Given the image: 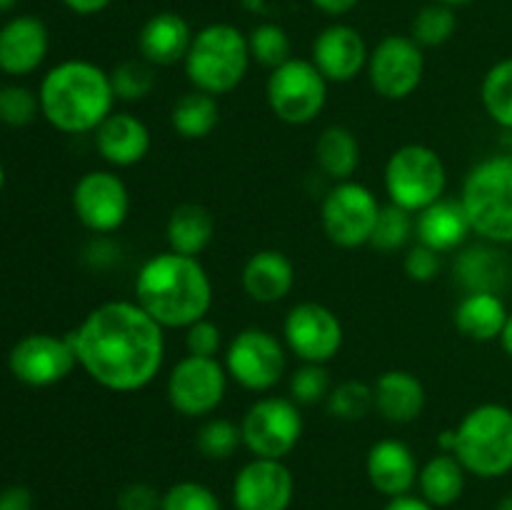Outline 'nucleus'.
Wrapping results in <instances>:
<instances>
[{
  "label": "nucleus",
  "instance_id": "423d86ee",
  "mask_svg": "<svg viewBox=\"0 0 512 510\" xmlns=\"http://www.w3.org/2000/svg\"><path fill=\"white\" fill-rule=\"evenodd\" d=\"M455 458L468 475L503 478L512 470V408L503 403L475 405L455 428Z\"/></svg>",
  "mask_w": 512,
  "mask_h": 510
},
{
  "label": "nucleus",
  "instance_id": "7c9ffc66",
  "mask_svg": "<svg viewBox=\"0 0 512 510\" xmlns=\"http://www.w3.org/2000/svg\"><path fill=\"white\" fill-rule=\"evenodd\" d=\"M220 123V105L215 95L203 90H188L180 95L170 110V125L183 140H203L213 135Z\"/></svg>",
  "mask_w": 512,
  "mask_h": 510
},
{
  "label": "nucleus",
  "instance_id": "412c9836",
  "mask_svg": "<svg viewBox=\"0 0 512 510\" xmlns=\"http://www.w3.org/2000/svg\"><path fill=\"white\" fill-rule=\"evenodd\" d=\"M50 50L48 28L35 15H18L0 28V70L30 75L45 63Z\"/></svg>",
  "mask_w": 512,
  "mask_h": 510
},
{
  "label": "nucleus",
  "instance_id": "473e14b6",
  "mask_svg": "<svg viewBox=\"0 0 512 510\" xmlns=\"http://www.w3.org/2000/svg\"><path fill=\"white\" fill-rule=\"evenodd\" d=\"M458 30V18L450 5L430 3L418 10V15L410 23V38L420 45V48H440L448 43Z\"/></svg>",
  "mask_w": 512,
  "mask_h": 510
},
{
  "label": "nucleus",
  "instance_id": "39448f33",
  "mask_svg": "<svg viewBox=\"0 0 512 510\" xmlns=\"http://www.w3.org/2000/svg\"><path fill=\"white\" fill-rule=\"evenodd\" d=\"M250 63L248 35L230 23H210L193 35L183 68L195 90L220 98L243 83Z\"/></svg>",
  "mask_w": 512,
  "mask_h": 510
},
{
  "label": "nucleus",
  "instance_id": "3c124183",
  "mask_svg": "<svg viewBox=\"0 0 512 510\" xmlns=\"http://www.w3.org/2000/svg\"><path fill=\"white\" fill-rule=\"evenodd\" d=\"M438 448H440V453H453L455 450V428L443 430V433L438 435Z\"/></svg>",
  "mask_w": 512,
  "mask_h": 510
},
{
  "label": "nucleus",
  "instance_id": "b1692460",
  "mask_svg": "<svg viewBox=\"0 0 512 510\" xmlns=\"http://www.w3.org/2000/svg\"><path fill=\"white\" fill-rule=\"evenodd\" d=\"M375 413L393 425H408L423 415L428 393L423 380L403 368L385 370L373 383Z\"/></svg>",
  "mask_w": 512,
  "mask_h": 510
},
{
  "label": "nucleus",
  "instance_id": "8fccbe9b",
  "mask_svg": "<svg viewBox=\"0 0 512 510\" xmlns=\"http://www.w3.org/2000/svg\"><path fill=\"white\" fill-rule=\"evenodd\" d=\"M498 340H500V345H503L505 355L512 358V313H508V320H505V328H503V333H500Z\"/></svg>",
  "mask_w": 512,
  "mask_h": 510
},
{
  "label": "nucleus",
  "instance_id": "72a5a7b5",
  "mask_svg": "<svg viewBox=\"0 0 512 510\" xmlns=\"http://www.w3.org/2000/svg\"><path fill=\"white\" fill-rule=\"evenodd\" d=\"M195 448H198V453L208 460L233 458V455L238 453V448H243V433H240V425L228 418L210 415V418H205L203 425L198 428V435H195Z\"/></svg>",
  "mask_w": 512,
  "mask_h": 510
},
{
  "label": "nucleus",
  "instance_id": "a878e982",
  "mask_svg": "<svg viewBox=\"0 0 512 510\" xmlns=\"http://www.w3.org/2000/svg\"><path fill=\"white\" fill-rule=\"evenodd\" d=\"M455 278L465 293H503L512 278L510 258L503 253V245L483 240L468 245L455 258Z\"/></svg>",
  "mask_w": 512,
  "mask_h": 510
},
{
  "label": "nucleus",
  "instance_id": "a211bd4d",
  "mask_svg": "<svg viewBox=\"0 0 512 510\" xmlns=\"http://www.w3.org/2000/svg\"><path fill=\"white\" fill-rule=\"evenodd\" d=\"M370 48L353 25L335 23L320 30L313 40L310 60L328 83H350L368 68Z\"/></svg>",
  "mask_w": 512,
  "mask_h": 510
},
{
  "label": "nucleus",
  "instance_id": "c9c22d12",
  "mask_svg": "<svg viewBox=\"0 0 512 510\" xmlns=\"http://www.w3.org/2000/svg\"><path fill=\"white\" fill-rule=\"evenodd\" d=\"M325 405H328V413L333 418L345 420V423L363 420L365 415L375 410L373 385L363 383V380H343V383L333 385Z\"/></svg>",
  "mask_w": 512,
  "mask_h": 510
},
{
  "label": "nucleus",
  "instance_id": "cd10ccee",
  "mask_svg": "<svg viewBox=\"0 0 512 510\" xmlns=\"http://www.w3.org/2000/svg\"><path fill=\"white\" fill-rule=\"evenodd\" d=\"M465 483H468V470L453 453H438L420 465V498L433 505L435 510L458 503L465 493Z\"/></svg>",
  "mask_w": 512,
  "mask_h": 510
},
{
  "label": "nucleus",
  "instance_id": "ddd939ff",
  "mask_svg": "<svg viewBox=\"0 0 512 510\" xmlns=\"http://www.w3.org/2000/svg\"><path fill=\"white\" fill-rule=\"evenodd\" d=\"M283 343L300 363L328 365L343 350L345 330L328 305L305 300L285 315Z\"/></svg>",
  "mask_w": 512,
  "mask_h": 510
},
{
  "label": "nucleus",
  "instance_id": "f257e3e1",
  "mask_svg": "<svg viewBox=\"0 0 512 510\" xmlns=\"http://www.w3.org/2000/svg\"><path fill=\"white\" fill-rule=\"evenodd\" d=\"M68 335L78 368L110 393H138L163 370L165 328L135 300L95 305Z\"/></svg>",
  "mask_w": 512,
  "mask_h": 510
},
{
  "label": "nucleus",
  "instance_id": "a19ab883",
  "mask_svg": "<svg viewBox=\"0 0 512 510\" xmlns=\"http://www.w3.org/2000/svg\"><path fill=\"white\" fill-rule=\"evenodd\" d=\"M40 113V98L25 85H5L0 88V123L10 128L30 125Z\"/></svg>",
  "mask_w": 512,
  "mask_h": 510
},
{
  "label": "nucleus",
  "instance_id": "c03bdc74",
  "mask_svg": "<svg viewBox=\"0 0 512 510\" xmlns=\"http://www.w3.org/2000/svg\"><path fill=\"white\" fill-rule=\"evenodd\" d=\"M118 510H160L163 505V493L155 485L135 480L120 488L118 498H115Z\"/></svg>",
  "mask_w": 512,
  "mask_h": 510
},
{
  "label": "nucleus",
  "instance_id": "393cba45",
  "mask_svg": "<svg viewBox=\"0 0 512 510\" xmlns=\"http://www.w3.org/2000/svg\"><path fill=\"white\" fill-rule=\"evenodd\" d=\"M470 220L460 198H440L415 215V238L420 245H428L435 253H455L468 243Z\"/></svg>",
  "mask_w": 512,
  "mask_h": 510
},
{
  "label": "nucleus",
  "instance_id": "e433bc0d",
  "mask_svg": "<svg viewBox=\"0 0 512 510\" xmlns=\"http://www.w3.org/2000/svg\"><path fill=\"white\" fill-rule=\"evenodd\" d=\"M413 235H415V215L408 213V210L398 208V205L388 203L380 208L378 225H375L370 245H373L375 250H383V253H395V250L405 248Z\"/></svg>",
  "mask_w": 512,
  "mask_h": 510
},
{
  "label": "nucleus",
  "instance_id": "4be33fe9",
  "mask_svg": "<svg viewBox=\"0 0 512 510\" xmlns=\"http://www.w3.org/2000/svg\"><path fill=\"white\" fill-rule=\"evenodd\" d=\"M245 295L255 303L273 305L288 298L295 288V265L283 250H255L240 273Z\"/></svg>",
  "mask_w": 512,
  "mask_h": 510
},
{
  "label": "nucleus",
  "instance_id": "79ce46f5",
  "mask_svg": "<svg viewBox=\"0 0 512 510\" xmlns=\"http://www.w3.org/2000/svg\"><path fill=\"white\" fill-rule=\"evenodd\" d=\"M220 348H223V333L210 318H203L190 325V328H185V350H188V355L218 358Z\"/></svg>",
  "mask_w": 512,
  "mask_h": 510
},
{
  "label": "nucleus",
  "instance_id": "f3484780",
  "mask_svg": "<svg viewBox=\"0 0 512 510\" xmlns=\"http://www.w3.org/2000/svg\"><path fill=\"white\" fill-rule=\"evenodd\" d=\"M235 510H288L295 498L293 470L285 460L250 458L233 478Z\"/></svg>",
  "mask_w": 512,
  "mask_h": 510
},
{
  "label": "nucleus",
  "instance_id": "49530a36",
  "mask_svg": "<svg viewBox=\"0 0 512 510\" xmlns=\"http://www.w3.org/2000/svg\"><path fill=\"white\" fill-rule=\"evenodd\" d=\"M60 3L75 15H98L103 13L113 0H60Z\"/></svg>",
  "mask_w": 512,
  "mask_h": 510
},
{
  "label": "nucleus",
  "instance_id": "4c0bfd02",
  "mask_svg": "<svg viewBox=\"0 0 512 510\" xmlns=\"http://www.w3.org/2000/svg\"><path fill=\"white\" fill-rule=\"evenodd\" d=\"M110 83H113L115 98L123 103H138L155 90V68L143 58L123 60L110 70Z\"/></svg>",
  "mask_w": 512,
  "mask_h": 510
},
{
  "label": "nucleus",
  "instance_id": "c756f323",
  "mask_svg": "<svg viewBox=\"0 0 512 510\" xmlns=\"http://www.w3.org/2000/svg\"><path fill=\"white\" fill-rule=\"evenodd\" d=\"M360 143L345 125H328L315 140V163L333 183L353 180L360 168Z\"/></svg>",
  "mask_w": 512,
  "mask_h": 510
},
{
  "label": "nucleus",
  "instance_id": "aec40b11",
  "mask_svg": "<svg viewBox=\"0 0 512 510\" xmlns=\"http://www.w3.org/2000/svg\"><path fill=\"white\" fill-rule=\"evenodd\" d=\"M95 150L110 168H133L150 153V130L138 115L128 110H113L93 133Z\"/></svg>",
  "mask_w": 512,
  "mask_h": 510
},
{
  "label": "nucleus",
  "instance_id": "a18cd8bd",
  "mask_svg": "<svg viewBox=\"0 0 512 510\" xmlns=\"http://www.w3.org/2000/svg\"><path fill=\"white\" fill-rule=\"evenodd\" d=\"M0 510H33V493L23 485H8L0 490Z\"/></svg>",
  "mask_w": 512,
  "mask_h": 510
},
{
  "label": "nucleus",
  "instance_id": "de8ad7c7",
  "mask_svg": "<svg viewBox=\"0 0 512 510\" xmlns=\"http://www.w3.org/2000/svg\"><path fill=\"white\" fill-rule=\"evenodd\" d=\"M320 13L330 15V18H340V15H348L350 10H355V5L360 0H310Z\"/></svg>",
  "mask_w": 512,
  "mask_h": 510
},
{
  "label": "nucleus",
  "instance_id": "58836bf2",
  "mask_svg": "<svg viewBox=\"0 0 512 510\" xmlns=\"http://www.w3.org/2000/svg\"><path fill=\"white\" fill-rule=\"evenodd\" d=\"M288 390H290V400H295L298 405L325 403L330 390H333V380H330L328 365L300 363V368H295L293 373H290Z\"/></svg>",
  "mask_w": 512,
  "mask_h": 510
},
{
  "label": "nucleus",
  "instance_id": "6e6552de",
  "mask_svg": "<svg viewBox=\"0 0 512 510\" xmlns=\"http://www.w3.org/2000/svg\"><path fill=\"white\" fill-rule=\"evenodd\" d=\"M330 83L313 65V60L290 58L280 68L270 70L265 83L268 108L280 123L310 125L328 103Z\"/></svg>",
  "mask_w": 512,
  "mask_h": 510
},
{
  "label": "nucleus",
  "instance_id": "864d4df0",
  "mask_svg": "<svg viewBox=\"0 0 512 510\" xmlns=\"http://www.w3.org/2000/svg\"><path fill=\"white\" fill-rule=\"evenodd\" d=\"M495 510H512V493H510V495H505V498L500 500L498 508H495Z\"/></svg>",
  "mask_w": 512,
  "mask_h": 510
},
{
  "label": "nucleus",
  "instance_id": "37998d69",
  "mask_svg": "<svg viewBox=\"0 0 512 510\" xmlns=\"http://www.w3.org/2000/svg\"><path fill=\"white\" fill-rule=\"evenodd\" d=\"M443 268V255L435 253L428 245H413L408 248L403 260V270L413 283H433Z\"/></svg>",
  "mask_w": 512,
  "mask_h": 510
},
{
  "label": "nucleus",
  "instance_id": "9b49d317",
  "mask_svg": "<svg viewBox=\"0 0 512 510\" xmlns=\"http://www.w3.org/2000/svg\"><path fill=\"white\" fill-rule=\"evenodd\" d=\"M230 380L248 393H270L288 368V348L265 328H245L225 348Z\"/></svg>",
  "mask_w": 512,
  "mask_h": 510
},
{
  "label": "nucleus",
  "instance_id": "bb28decb",
  "mask_svg": "<svg viewBox=\"0 0 512 510\" xmlns=\"http://www.w3.org/2000/svg\"><path fill=\"white\" fill-rule=\"evenodd\" d=\"M508 313L498 293H465L455 305L453 323L468 340L490 343L500 338Z\"/></svg>",
  "mask_w": 512,
  "mask_h": 510
},
{
  "label": "nucleus",
  "instance_id": "09e8293b",
  "mask_svg": "<svg viewBox=\"0 0 512 510\" xmlns=\"http://www.w3.org/2000/svg\"><path fill=\"white\" fill-rule=\"evenodd\" d=\"M383 510H435V508L430 503H425L420 495L408 493V495H400V498H390L388 503L383 505Z\"/></svg>",
  "mask_w": 512,
  "mask_h": 510
},
{
  "label": "nucleus",
  "instance_id": "ea45409f",
  "mask_svg": "<svg viewBox=\"0 0 512 510\" xmlns=\"http://www.w3.org/2000/svg\"><path fill=\"white\" fill-rule=\"evenodd\" d=\"M160 510H223L218 493L200 480H178L163 493Z\"/></svg>",
  "mask_w": 512,
  "mask_h": 510
},
{
  "label": "nucleus",
  "instance_id": "0eeeda50",
  "mask_svg": "<svg viewBox=\"0 0 512 510\" xmlns=\"http://www.w3.org/2000/svg\"><path fill=\"white\" fill-rule=\"evenodd\" d=\"M388 203L418 215L428 205L445 198L448 168L438 150L423 143H405L390 153L383 170Z\"/></svg>",
  "mask_w": 512,
  "mask_h": 510
},
{
  "label": "nucleus",
  "instance_id": "dca6fc26",
  "mask_svg": "<svg viewBox=\"0 0 512 510\" xmlns=\"http://www.w3.org/2000/svg\"><path fill=\"white\" fill-rule=\"evenodd\" d=\"M8 368L15 380L30 388L58 385L78 368L70 335L33 333L20 338L8 355Z\"/></svg>",
  "mask_w": 512,
  "mask_h": 510
},
{
  "label": "nucleus",
  "instance_id": "1a4fd4ad",
  "mask_svg": "<svg viewBox=\"0 0 512 510\" xmlns=\"http://www.w3.org/2000/svg\"><path fill=\"white\" fill-rule=\"evenodd\" d=\"M300 405L280 395H263L245 410L240 420L243 448L253 458L285 460L303 438Z\"/></svg>",
  "mask_w": 512,
  "mask_h": 510
},
{
  "label": "nucleus",
  "instance_id": "f8f14e48",
  "mask_svg": "<svg viewBox=\"0 0 512 510\" xmlns=\"http://www.w3.org/2000/svg\"><path fill=\"white\" fill-rule=\"evenodd\" d=\"M230 375L218 358H200L185 353L170 368L165 395L170 408L183 418L205 420L223 405Z\"/></svg>",
  "mask_w": 512,
  "mask_h": 510
},
{
  "label": "nucleus",
  "instance_id": "5701e85b",
  "mask_svg": "<svg viewBox=\"0 0 512 510\" xmlns=\"http://www.w3.org/2000/svg\"><path fill=\"white\" fill-rule=\"evenodd\" d=\"M193 35L183 15L170 13V10L150 15L138 33L140 58L148 60L153 68H170V65L183 63Z\"/></svg>",
  "mask_w": 512,
  "mask_h": 510
},
{
  "label": "nucleus",
  "instance_id": "6ab92c4d",
  "mask_svg": "<svg viewBox=\"0 0 512 510\" xmlns=\"http://www.w3.org/2000/svg\"><path fill=\"white\" fill-rule=\"evenodd\" d=\"M418 473L420 463L405 440L383 438L370 445L365 475L375 493L385 495L388 500L413 493V488H418Z\"/></svg>",
  "mask_w": 512,
  "mask_h": 510
},
{
  "label": "nucleus",
  "instance_id": "2eb2a0df",
  "mask_svg": "<svg viewBox=\"0 0 512 510\" xmlns=\"http://www.w3.org/2000/svg\"><path fill=\"white\" fill-rule=\"evenodd\" d=\"M75 218L95 235H110L130 215V190L115 170H88L73 188Z\"/></svg>",
  "mask_w": 512,
  "mask_h": 510
},
{
  "label": "nucleus",
  "instance_id": "5fc2aeb1",
  "mask_svg": "<svg viewBox=\"0 0 512 510\" xmlns=\"http://www.w3.org/2000/svg\"><path fill=\"white\" fill-rule=\"evenodd\" d=\"M15 3H18V0H0V13H8V10H13Z\"/></svg>",
  "mask_w": 512,
  "mask_h": 510
},
{
  "label": "nucleus",
  "instance_id": "f03ea898",
  "mask_svg": "<svg viewBox=\"0 0 512 510\" xmlns=\"http://www.w3.org/2000/svg\"><path fill=\"white\" fill-rule=\"evenodd\" d=\"M135 303L165 330H185L208 318L213 308V280L193 255L173 250L155 253L135 275Z\"/></svg>",
  "mask_w": 512,
  "mask_h": 510
},
{
  "label": "nucleus",
  "instance_id": "2f4dec72",
  "mask_svg": "<svg viewBox=\"0 0 512 510\" xmlns=\"http://www.w3.org/2000/svg\"><path fill=\"white\" fill-rule=\"evenodd\" d=\"M480 100L493 123L512 133V58H503L485 73Z\"/></svg>",
  "mask_w": 512,
  "mask_h": 510
},
{
  "label": "nucleus",
  "instance_id": "c85d7f7f",
  "mask_svg": "<svg viewBox=\"0 0 512 510\" xmlns=\"http://www.w3.org/2000/svg\"><path fill=\"white\" fill-rule=\"evenodd\" d=\"M165 238L168 250L198 258L215 238L213 213L200 203H180L165 223Z\"/></svg>",
  "mask_w": 512,
  "mask_h": 510
},
{
  "label": "nucleus",
  "instance_id": "f704fd0d",
  "mask_svg": "<svg viewBox=\"0 0 512 510\" xmlns=\"http://www.w3.org/2000/svg\"><path fill=\"white\" fill-rule=\"evenodd\" d=\"M248 48L253 63L275 70L293 58V43L278 23H260L248 33Z\"/></svg>",
  "mask_w": 512,
  "mask_h": 510
},
{
  "label": "nucleus",
  "instance_id": "9d476101",
  "mask_svg": "<svg viewBox=\"0 0 512 510\" xmlns=\"http://www.w3.org/2000/svg\"><path fill=\"white\" fill-rule=\"evenodd\" d=\"M380 200L368 185L358 180L335 183L320 203V225L328 240L338 248L355 250L370 245L378 225Z\"/></svg>",
  "mask_w": 512,
  "mask_h": 510
},
{
  "label": "nucleus",
  "instance_id": "20e7f679",
  "mask_svg": "<svg viewBox=\"0 0 512 510\" xmlns=\"http://www.w3.org/2000/svg\"><path fill=\"white\" fill-rule=\"evenodd\" d=\"M458 198L480 240L512 245V153H495L475 163Z\"/></svg>",
  "mask_w": 512,
  "mask_h": 510
},
{
  "label": "nucleus",
  "instance_id": "6e6d98bb",
  "mask_svg": "<svg viewBox=\"0 0 512 510\" xmlns=\"http://www.w3.org/2000/svg\"><path fill=\"white\" fill-rule=\"evenodd\" d=\"M3 185H5V168L3 163H0V190H3Z\"/></svg>",
  "mask_w": 512,
  "mask_h": 510
},
{
  "label": "nucleus",
  "instance_id": "4468645a",
  "mask_svg": "<svg viewBox=\"0 0 512 510\" xmlns=\"http://www.w3.org/2000/svg\"><path fill=\"white\" fill-rule=\"evenodd\" d=\"M370 88L385 100H408L425 78V53L410 35H385L368 55Z\"/></svg>",
  "mask_w": 512,
  "mask_h": 510
},
{
  "label": "nucleus",
  "instance_id": "603ef678",
  "mask_svg": "<svg viewBox=\"0 0 512 510\" xmlns=\"http://www.w3.org/2000/svg\"><path fill=\"white\" fill-rule=\"evenodd\" d=\"M433 3H443V5H450V8H458V5H468L473 3V0H433Z\"/></svg>",
  "mask_w": 512,
  "mask_h": 510
},
{
  "label": "nucleus",
  "instance_id": "7ed1b4c3",
  "mask_svg": "<svg viewBox=\"0 0 512 510\" xmlns=\"http://www.w3.org/2000/svg\"><path fill=\"white\" fill-rule=\"evenodd\" d=\"M40 115L68 135L95 133L115 110L110 73L90 60H63L45 73L38 88Z\"/></svg>",
  "mask_w": 512,
  "mask_h": 510
}]
</instances>
